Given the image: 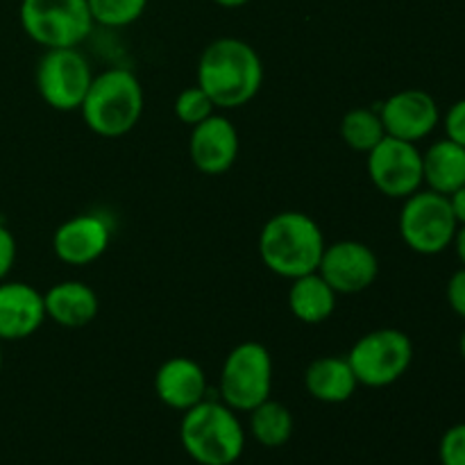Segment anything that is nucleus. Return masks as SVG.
Listing matches in <instances>:
<instances>
[{
	"label": "nucleus",
	"instance_id": "473e14b6",
	"mask_svg": "<svg viewBox=\"0 0 465 465\" xmlns=\"http://www.w3.org/2000/svg\"><path fill=\"white\" fill-rule=\"evenodd\" d=\"M0 372H3V341H0Z\"/></svg>",
	"mask_w": 465,
	"mask_h": 465
},
{
	"label": "nucleus",
	"instance_id": "ddd939ff",
	"mask_svg": "<svg viewBox=\"0 0 465 465\" xmlns=\"http://www.w3.org/2000/svg\"><path fill=\"white\" fill-rule=\"evenodd\" d=\"M239 132L223 114H212L207 121L191 127L189 157L195 171L216 177L230 171L239 159Z\"/></svg>",
	"mask_w": 465,
	"mask_h": 465
},
{
	"label": "nucleus",
	"instance_id": "7ed1b4c3",
	"mask_svg": "<svg viewBox=\"0 0 465 465\" xmlns=\"http://www.w3.org/2000/svg\"><path fill=\"white\" fill-rule=\"evenodd\" d=\"M145 98L139 77L127 68H109L94 75L80 112L84 125L103 139L125 136L139 125Z\"/></svg>",
	"mask_w": 465,
	"mask_h": 465
},
{
	"label": "nucleus",
	"instance_id": "cd10ccee",
	"mask_svg": "<svg viewBox=\"0 0 465 465\" xmlns=\"http://www.w3.org/2000/svg\"><path fill=\"white\" fill-rule=\"evenodd\" d=\"M14 262H16V239L0 223V282L7 280V275L14 268Z\"/></svg>",
	"mask_w": 465,
	"mask_h": 465
},
{
	"label": "nucleus",
	"instance_id": "bb28decb",
	"mask_svg": "<svg viewBox=\"0 0 465 465\" xmlns=\"http://www.w3.org/2000/svg\"><path fill=\"white\" fill-rule=\"evenodd\" d=\"M445 298H448L450 309H452L461 321H465V268L463 266L459 268V271H454L452 277L448 280Z\"/></svg>",
	"mask_w": 465,
	"mask_h": 465
},
{
	"label": "nucleus",
	"instance_id": "c756f323",
	"mask_svg": "<svg viewBox=\"0 0 465 465\" xmlns=\"http://www.w3.org/2000/svg\"><path fill=\"white\" fill-rule=\"evenodd\" d=\"M452 248L454 252H457V259L461 262V266L465 268V225H459L457 234H454V241H452Z\"/></svg>",
	"mask_w": 465,
	"mask_h": 465
},
{
	"label": "nucleus",
	"instance_id": "f257e3e1",
	"mask_svg": "<svg viewBox=\"0 0 465 465\" xmlns=\"http://www.w3.org/2000/svg\"><path fill=\"white\" fill-rule=\"evenodd\" d=\"M195 77L216 109H239L262 89L263 62L248 41L221 36L203 50Z\"/></svg>",
	"mask_w": 465,
	"mask_h": 465
},
{
	"label": "nucleus",
	"instance_id": "4468645a",
	"mask_svg": "<svg viewBox=\"0 0 465 465\" xmlns=\"http://www.w3.org/2000/svg\"><path fill=\"white\" fill-rule=\"evenodd\" d=\"M112 227L98 213H80L54 230L53 252L66 266H89L109 248Z\"/></svg>",
	"mask_w": 465,
	"mask_h": 465
},
{
	"label": "nucleus",
	"instance_id": "423d86ee",
	"mask_svg": "<svg viewBox=\"0 0 465 465\" xmlns=\"http://www.w3.org/2000/svg\"><path fill=\"white\" fill-rule=\"evenodd\" d=\"M21 27L35 44L53 48H80L94 30L86 0H21Z\"/></svg>",
	"mask_w": 465,
	"mask_h": 465
},
{
	"label": "nucleus",
	"instance_id": "6e6552de",
	"mask_svg": "<svg viewBox=\"0 0 465 465\" xmlns=\"http://www.w3.org/2000/svg\"><path fill=\"white\" fill-rule=\"evenodd\" d=\"M359 386L386 389L407 375L413 363V341L407 331L381 327L363 334L348 354Z\"/></svg>",
	"mask_w": 465,
	"mask_h": 465
},
{
	"label": "nucleus",
	"instance_id": "f3484780",
	"mask_svg": "<svg viewBox=\"0 0 465 465\" xmlns=\"http://www.w3.org/2000/svg\"><path fill=\"white\" fill-rule=\"evenodd\" d=\"M45 318L64 330H82L91 325L100 312L98 293L86 282L64 280L44 293Z\"/></svg>",
	"mask_w": 465,
	"mask_h": 465
},
{
	"label": "nucleus",
	"instance_id": "9d476101",
	"mask_svg": "<svg viewBox=\"0 0 465 465\" xmlns=\"http://www.w3.org/2000/svg\"><path fill=\"white\" fill-rule=\"evenodd\" d=\"M368 177L381 195L404 200L422 189V153L418 143L384 136L368 153Z\"/></svg>",
	"mask_w": 465,
	"mask_h": 465
},
{
	"label": "nucleus",
	"instance_id": "c85d7f7f",
	"mask_svg": "<svg viewBox=\"0 0 465 465\" xmlns=\"http://www.w3.org/2000/svg\"><path fill=\"white\" fill-rule=\"evenodd\" d=\"M450 200V207H452L454 218H457L459 225H465V184L461 189H457L454 193L448 195Z\"/></svg>",
	"mask_w": 465,
	"mask_h": 465
},
{
	"label": "nucleus",
	"instance_id": "5701e85b",
	"mask_svg": "<svg viewBox=\"0 0 465 465\" xmlns=\"http://www.w3.org/2000/svg\"><path fill=\"white\" fill-rule=\"evenodd\" d=\"M91 18L103 27H127L143 16L148 0H86Z\"/></svg>",
	"mask_w": 465,
	"mask_h": 465
},
{
	"label": "nucleus",
	"instance_id": "393cba45",
	"mask_svg": "<svg viewBox=\"0 0 465 465\" xmlns=\"http://www.w3.org/2000/svg\"><path fill=\"white\" fill-rule=\"evenodd\" d=\"M440 465H465V422H457L445 434L439 443Z\"/></svg>",
	"mask_w": 465,
	"mask_h": 465
},
{
	"label": "nucleus",
	"instance_id": "1a4fd4ad",
	"mask_svg": "<svg viewBox=\"0 0 465 465\" xmlns=\"http://www.w3.org/2000/svg\"><path fill=\"white\" fill-rule=\"evenodd\" d=\"M36 91L50 109L57 112H80L89 91L94 71L77 48L45 50L36 64Z\"/></svg>",
	"mask_w": 465,
	"mask_h": 465
},
{
	"label": "nucleus",
	"instance_id": "aec40b11",
	"mask_svg": "<svg viewBox=\"0 0 465 465\" xmlns=\"http://www.w3.org/2000/svg\"><path fill=\"white\" fill-rule=\"evenodd\" d=\"M336 300L339 293L322 280L318 271L291 280L289 309L293 318L304 325H321L330 321L336 309Z\"/></svg>",
	"mask_w": 465,
	"mask_h": 465
},
{
	"label": "nucleus",
	"instance_id": "4be33fe9",
	"mask_svg": "<svg viewBox=\"0 0 465 465\" xmlns=\"http://www.w3.org/2000/svg\"><path fill=\"white\" fill-rule=\"evenodd\" d=\"M386 136L384 123L377 109L354 107L341 121V139L354 153H371L377 143Z\"/></svg>",
	"mask_w": 465,
	"mask_h": 465
},
{
	"label": "nucleus",
	"instance_id": "39448f33",
	"mask_svg": "<svg viewBox=\"0 0 465 465\" xmlns=\"http://www.w3.org/2000/svg\"><path fill=\"white\" fill-rule=\"evenodd\" d=\"M221 402L236 413H250L272 391V357L259 341H243L230 350L221 368Z\"/></svg>",
	"mask_w": 465,
	"mask_h": 465
},
{
	"label": "nucleus",
	"instance_id": "412c9836",
	"mask_svg": "<svg viewBox=\"0 0 465 465\" xmlns=\"http://www.w3.org/2000/svg\"><path fill=\"white\" fill-rule=\"evenodd\" d=\"M293 413L277 400L268 398L250 411V434L262 448H284L293 436Z\"/></svg>",
	"mask_w": 465,
	"mask_h": 465
},
{
	"label": "nucleus",
	"instance_id": "a211bd4d",
	"mask_svg": "<svg viewBox=\"0 0 465 465\" xmlns=\"http://www.w3.org/2000/svg\"><path fill=\"white\" fill-rule=\"evenodd\" d=\"M304 389L313 400L322 404L348 402L359 389L348 357H318L304 371Z\"/></svg>",
	"mask_w": 465,
	"mask_h": 465
},
{
	"label": "nucleus",
	"instance_id": "2eb2a0df",
	"mask_svg": "<svg viewBox=\"0 0 465 465\" xmlns=\"http://www.w3.org/2000/svg\"><path fill=\"white\" fill-rule=\"evenodd\" d=\"M45 322L44 293L25 282H0V341H23Z\"/></svg>",
	"mask_w": 465,
	"mask_h": 465
},
{
	"label": "nucleus",
	"instance_id": "7c9ffc66",
	"mask_svg": "<svg viewBox=\"0 0 465 465\" xmlns=\"http://www.w3.org/2000/svg\"><path fill=\"white\" fill-rule=\"evenodd\" d=\"M213 3L221 5V7H225V9H239V7H243V5H248L250 0H213Z\"/></svg>",
	"mask_w": 465,
	"mask_h": 465
},
{
	"label": "nucleus",
	"instance_id": "f8f14e48",
	"mask_svg": "<svg viewBox=\"0 0 465 465\" xmlns=\"http://www.w3.org/2000/svg\"><path fill=\"white\" fill-rule=\"evenodd\" d=\"M377 112L384 123L386 136L409 141V143L427 139L440 125L439 103L434 95L422 89L398 91L389 95L377 107Z\"/></svg>",
	"mask_w": 465,
	"mask_h": 465
},
{
	"label": "nucleus",
	"instance_id": "9b49d317",
	"mask_svg": "<svg viewBox=\"0 0 465 465\" xmlns=\"http://www.w3.org/2000/svg\"><path fill=\"white\" fill-rule=\"evenodd\" d=\"M318 272L339 295H357L377 282L380 259L361 241H336L322 252Z\"/></svg>",
	"mask_w": 465,
	"mask_h": 465
},
{
	"label": "nucleus",
	"instance_id": "dca6fc26",
	"mask_svg": "<svg viewBox=\"0 0 465 465\" xmlns=\"http://www.w3.org/2000/svg\"><path fill=\"white\" fill-rule=\"evenodd\" d=\"M154 395L173 411H189L207 400V375L189 357H171L154 372Z\"/></svg>",
	"mask_w": 465,
	"mask_h": 465
},
{
	"label": "nucleus",
	"instance_id": "f03ea898",
	"mask_svg": "<svg viewBox=\"0 0 465 465\" xmlns=\"http://www.w3.org/2000/svg\"><path fill=\"white\" fill-rule=\"evenodd\" d=\"M325 248L321 225L304 212L275 213L259 232V257L263 266L284 280L316 272Z\"/></svg>",
	"mask_w": 465,
	"mask_h": 465
},
{
	"label": "nucleus",
	"instance_id": "a878e982",
	"mask_svg": "<svg viewBox=\"0 0 465 465\" xmlns=\"http://www.w3.org/2000/svg\"><path fill=\"white\" fill-rule=\"evenodd\" d=\"M440 123H443L445 139L454 141V143L465 148V98L450 104V109L440 118Z\"/></svg>",
	"mask_w": 465,
	"mask_h": 465
},
{
	"label": "nucleus",
	"instance_id": "20e7f679",
	"mask_svg": "<svg viewBox=\"0 0 465 465\" xmlns=\"http://www.w3.org/2000/svg\"><path fill=\"white\" fill-rule=\"evenodd\" d=\"M180 440L198 465H234L245 450V430L234 409L203 400L182 413Z\"/></svg>",
	"mask_w": 465,
	"mask_h": 465
},
{
	"label": "nucleus",
	"instance_id": "0eeeda50",
	"mask_svg": "<svg viewBox=\"0 0 465 465\" xmlns=\"http://www.w3.org/2000/svg\"><path fill=\"white\" fill-rule=\"evenodd\" d=\"M398 225L404 245L422 257H436L452 248L459 230L448 195L431 189H420L404 198Z\"/></svg>",
	"mask_w": 465,
	"mask_h": 465
},
{
	"label": "nucleus",
	"instance_id": "6ab92c4d",
	"mask_svg": "<svg viewBox=\"0 0 465 465\" xmlns=\"http://www.w3.org/2000/svg\"><path fill=\"white\" fill-rule=\"evenodd\" d=\"M422 182L440 195L461 189L465 184V148L450 139L434 141L422 153Z\"/></svg>",
	"mask_w": 465,
	"mask_h": 465
},
{
	"label": "nucleus",
	"instance_id": "b1692460",
	"mask_svg": "<svg viewBox=\"0 0 465 465\" xmlns=\"http://www.w3.org/2000/svg\"><path fill=\"white\" fill-rule=\"evenodd\" d=\"M212 114H216V104L212 103V98L198 84L180 91V95L175 98V116L184 125H198V123L207 121Z\"/></svg>",
	"mask_w": 465,
	"mask_h": 465
},
{
	"label": "nucleus",
	"instance_id": "2f4dec72",
	"mask_svg": "<svg viewBox=\"0 0 465 465\" xmlns=\"http://www.w3.org/2000/svg\"><path fill=\"white\" fill-rule=\"evenodd\" d=\"M459 352H461V357L465 361V330L461 331V339H459Z\"/></svg>",
	"mask_w": 465,
	"mask_h": 465
}]
</instances>
